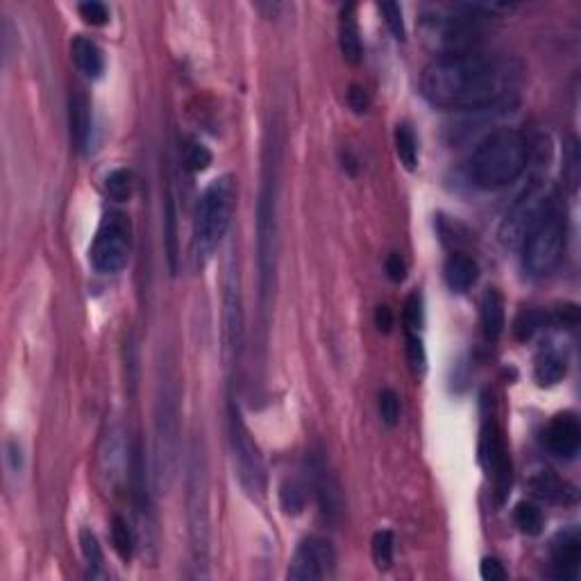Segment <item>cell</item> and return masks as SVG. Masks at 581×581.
Returning a JSON list of instances; mask_svg holds the SVG:
<instances>
[{
  "instance_id": "obj_44",
  "label": "cell",
  "mask_w": 581,
  "mask_h": 581,
  "mask_svg": "<svg viewBox=\"0 0 581 581\" xmlns=\"http://www.w3.org/2000/svg\"><path fill=\"white\" fill-rule=\"evenodd\" d=\"M10 459H12V468L19 473L23 466V454H21V445H19V443H10Z\"/></svg>"
},
{
  "instance_id": "obj_5",
  "label": "cell",
  "mask_w": 581,
  "mask_h": 581,
  "mask_svg": "<svg viewBox=\"0 0 581 581\" xmlns=\"http://www.w3.org/2000/svg\"><path fill=\"white\" fill-rule=\"evenodd\" d=\"M568 221L566 209L559 200L552 202L550 209L543 214L538 225L530 232V237L522 243V266L531 278H543L559 266L566 247Z\"/></svg>"
},
{
  "instance_id": "obj_12",
  "label": "cell",
  "mask_w": 581,
  "mask_h": 581,
  "mask_svg": "<svg viewBox=\"0 0 581 581\" xmlns=\"http://www.w3.org/2000/svg\"><path fill=\"white\" fill-rule=\"evenodd\" d=\"M479 459H482L483 468L489 470V475L493 477L495 499H498V505H502L506 495H509L511 482H514V468H511V457L506 452L505 436H502L493 418L483 422L482 441H479Z\"/></svg>"
},
{
  "instance_id": "obj_29",
  "label": "cell",
  "mask_w": 581,
  "mask_h": 581,
  "mask_svg": "<svg viewBox=\"0 0 581 581\" xmlns=\"http://www.w3.org/2000/svg\"><path fill=\"white\" fill-rule=\"evenodd\" d=\"M547 314L543 309H522L514 320V334L518 341H527L538 332L540 327H546Z\"/></svg>"
},
{
  "instance_id": "obj_38",
  "label": "cell",
  "mask_w": 581,
  "mask_h": 581,
  "mask_svg": "<svg viewBox=\"0 0 581 581\" xmlns=\"http://www.w3.org/2000/svg\"><path fill=\"white\" fill-rule=\"evenodd\" d=\"M166 218H169V262L170 271L176 273L177 271V232H176V202H173V196H169V209H166Z\"/></svg>"
},
{
  "instance_id": "obj_13",
  "label": "cell",
  "mask_w": 581,
  "mask_h": 581,
  "mask_svg": "<svg viewBox=\"0 0 581 581\" xmlns=\"http://www.w3.org/2000/svg\"><path fill=\"white\" fill-rule=\"evenodd\" d=\"M336 568V550L332 540L309 536L295 550L287 577L291 581H318L332 577Z\"/></svg>"
},
{
  "instance_id": "obj_25",
  "label": "cell",
  "mask_w": 581,
  "mask_h": 581,
  "mask_svg": "<svg viewBox=\"0 0 581 581\" xmlns=\"http://www.w3.org/2000/svg\"><path fill=\"white\" fill-rule=\"evenodd\" d=\"M112 546L125 563L132 561L134 550H137V536H134V530L128 525V520L123 515H114L112 518Z\"/></svg>"
},
{
  "instance_id": "obj_2",
  "label": "cell",
  "mask_w": 581,
  "mask_h": 581,
  "mask_svg": "<svg viewBox=\"0 0 581 581\" xmlns=\"http://www.w3.org/2000/svg\"><path fill=\"white\" fill-rule=\"evenodd\" d=\"M530 164V141L518 130H495L475 148L468 176L475 186L486 191L502 189L525 173Z\"/></svg>"
},
{
  "instance_id": "obj_6",
  "label": "cell",
  "mask_w": 581,
  "mask_h": 581,
  "mask_svg": "<svg viewBox=\"0 0 581 581\" xmlns=\"http://www.w3.org/2000/svg\"><path fill=\"white\" fill-rule=\"evenodd\" d=\"M227 428H230V448H232V461H234V470L241 482L243 491L250 498L263 499L268 489V475L266 463H263V454L259 450L257 441L247 429L246 420H243L241 412L234 402H230V413H227Z\"/></svg>"
},
{
  "instance_id": "obj_15",
  "label": "cell",
  "mask_w": 581,
  "mask_h": 581,
  "mask_svg": "<svg viewBox=\"0 0 581 581\" xmlns=\"http://www.w3.org/2000/svg\"><path fill=\"white\" fill-rule=\"evenodd\" d=\"M546 448L556 459L570 461L577 457L581 448V425L575 413L563 412L552 418L546 429Z\"/></svg>"
},
{
  "instance_id": "obj_7",
  "label": "cell",
  "mask_w": 581,
  "mask_h": 581,
  "mask_svg": "<svg viewBox=\"0 0 581 581\" xmlns=\"http://www.w3.org/2000/svg\"><path fill=\"white\" fill-rule=\"evenodd\" d=\"M132 253V223L123 211H107L89 247L91 266L103 275L121 273Z\"/></svg>"
},
{
  "instance_id": "obj_33",
  "label": "cell",
  "mask_w": 581,
  "mask_h": 581,
  "mask_svg": "<svg viewBox=\"0 0 581 581\" xmlns=\"http://www.w3.org/2000/svg\"><path fill=\"white\" fill-rule=\"evenodd\" d=\"M402 416V402L393 389H384L380 393V418L386 428H396Z\"/></svg>"
},
{
  "instance_id": "obj_31",
  "label": "cell",
  "mask_w": 581,
  "mask_h": 581,
  "mask_svg": "<svg viewBox=\"0 0 581 581\" xmlns=\"http://www.w3.org/2000/svg\"><path fill=\"white\" fill-rule=\"evenodd\" d=\"M393 550H396V540H393L391 531H377L373 536V561L380 570H389L393 563Z\"/></svg>"
},
{
  "instance_id": "obj_11",
  "label": "cell",
  "mask_w": 581,
  "mask_h": 581,
  "mask_svg": "<svg viewBox=\"0 0 581 581\" xmlns=\"http://www.w3.org/2000/svg\"><path fill=\"white\" fill-rule=\"evenodd\" d=\"M307 470H309V483L314 489L316 502L323 520L327 525L339 527L341 520L345 515V499L341 483L336 475L329 468L327 459L323 452H311L307 457Z\"/></svg>"
},
{
  "instance_id": "obj_37",
  "label": "cell",
  "mask_w": 581,
  "mask_h": 581,
  "mask_svg": "<svg viewBox=\"0 0 581 581\" xmlns=\"http://www.w3.org/2000/svg\"><path fill=\"white\" fill-rule=\"evenodd\" d=\"M77 12L84 19V23L89 26H105L109 21V10L98 3V0H89V3H80L77 5Z\"/></svg>"
},
{
  "instance_id": "obj_1",
  "label": "cell",
  "mask_w": 581,
  "mask_h": 581,
  "mask_svg": "<svg viewBox=\"0 0 581 581\" xmlns=\"http://www.w3.org/2000/svg\"><path fill=\"white\" fill-rule=\"evenodd\" d=\"M518 82L514 59L468 51L434 57L420 75V91L434 107L482 112L509 98Z\"/></svg>"
},
{
  "instance_id": "obj_18",
  "label": "cell",
  "mask_w": 581,
  "mask_h": 581,
  "mask_svg": "<svg viewBox=\"0 0 581 581\" xmlns=\"http://www.w3.org/2000/svg\"><path fill=\"white\" fill-rule=\"evenodd\" d=\"M339 48L348 64L357 67L364 59V43H361L359 23H357V5H345L341 10Z\"/></svg>"
},
{
  "instance_id": "obj_24",
  "label": "cell",
  "mask_w": 581,
  "mask_h": 581,
  "mask_svg": "<svg viewBox=\"0 0 581 581\" xmlns=\"http://www.w3.org/2000/svg\"><path fill=\"white\" fill-rule=\"evenodd\" d=\"M396 153L400 164L406 170H416L418 166V139L409 123H397L396 128Z\"/></svg>"
},
{
  "instance_id": "obj_27",
  "label": "cell",
  "mask_w": 581,
  "mask_h": 581,
  "mask_svg": "<svg viewBox=\"0 0 581 581\" xmlns=\"http://www.w3.org/2000/svg\"><path fill=\"white\" fill-rule=\"evenodd\" d=\"M105 191L114 202H128L134 193V176L128 169H116L105 177Z\"/></svg>"
},
{
  "instance_id": "obj_8",
  "label": "cell",
  "mask_w": 581,
  "mask_h": 581,
  "mask_svg": "<svg viewBox=\"0 0 581 581\" xmlns=\"http://www.w3.org/2000/svg\"><path fill=\"white\" fill-rule=\"evenodd\" d=\"M177 436H180L177 391L173 386H166L164 396L157 402V420H154V479H157V489H166L176 475Z\"/></svg>"
},
{
  "instance_id": "obj_34",
  "label": "cell",
  "mask_w": 581,
  "mask_h": 581,
  "mask_svg": "<svg viewBox=\"0 0 581 581\" xmlns=\"http://www.w3.org/2000/svg\"><path fill=\"white\" fill-rule=\"evenodd\" d=\"M404 325L409 332H420L425 325V302L418 291L409 294V298L404 300Z\"/></svg>"
},
{
  "instance_id": "obj_20",
  "label": "cell",
  "mask_w": 581,
  "mask_h": 581,
  "mask_svg": "<svg viewBox=\"0 0 581 581\" xmlns=\"http://www.w3.org/2000/svg\"><path fill=\"white\" fill-rule=\"evenodd\" d=\"M482 329L486 341H498L506 327L505 298L498 288H486L482 298Z\"/></svg>"
},
{
  "instance_id": "obj_19",
  "label": "cell",
  "mask_w": 581,
  "mask_h": 581,
  "mask_svg": "<svg viewBox=\"0 0 581 581\" xmlns=\"http://www.w3.org/2000/svg\"><path fill=\"white\" fill-rule=\"evenodd\" d=\"M71 57H73V62H75L77 71L82 73L84 77H91V80H96V77L103 75V71H105L103 48L93 42V39H89V36L80 35L73 39Z\"/></svg>"
},
{
  "instance_id": "obj_39",
  "label": "cell",
  "mask_w": 581,
  "mask_h": 581,
  "mask_svg": "<svg viewBox=\"0 0 581 581\" xmlns=\"http://www.w3.org/2000/svg\"><path fill=\"white\" fill-rule=\"evenodd\" d=\"M348 105H350L352 112L365 114L371 109V93L365 91L361 84H352V87L348 89Z\"/></svg>"
},
{
  "instance_id": "obj_30",
  "label": "cell",
  "mask_w": 581,
  "mask_h": 581,
  "mask_svg": "<svg viewBox=\"0 0 581 581\" xmlns=\"http://www.w3.org/2000/svg\"><path fill=\"white\" fill-rule=\"evenodd\" d=\"M80 547H82V556L89 566V575L100 577V570H103V550H100L98 538H96L91 530L80 531Z\"/></svg>"
},
{
  "instance_id": "obj_3",
  "label": "cell",
  "mask_w": 581,
  "mask_h": 581,
  "mask_svg": "<svg viewBox=\"0 0 581 581\" xmlns=\"http://www.w3.org/2000/svg\"><path fill=\"white\" fill-rule=\"evenodd\" d=\"M237 209V182L232 176H223L211 182L196 205L193 216V239H191V253L196 259V266H205L221 241L225 239L232 225V216Z\"/></svg>"
},
{
  "instance_id": "obj_40",
  "label": "cell",
  "mask_w": 581,
  "mask_h": 581,
  "mask_svg": "<svg viewBox=\"0 0 581 581\" xmlns=\"http://www.w3.org/2000/svg\"><path fill=\"white\" fill-rule=\"evenodd\" d=\"M479 575H482V579H486V581L506 579V570H505V566H502V561L493 559V556H486V559L482 561V566H479Z\"/></svg>"
},
{
  "instance_id": "obj_4",
  "label": "cell",
  "mask_w": 581,
  "mask_h": 581,
  "mask_svg": "<svg viewBox=\"0 0 581 581\" xmlns=\"http://www.w3.org/2000/svg\"><path fill=\"white\" fill-rule=\"evenodd\" d=\"M278 148L273 160L263 169L262 196L257 205V250H259V288L262 302H268L275 278V241H278Z\"/></svg>"
},
{
  "instance_id": "obj_14",
  "label": "cell",
  "mask_w": 581,
  "mask_h": 581,
  "mask_svg": "<svg viewBox=\"0 0 581 581\" xmlns=\"http://www.w3.org/2000/svg\"><path fill=\"white\" fill-rule=\"evenodd\" d=\"M223 350H225L227 364L237 357L241 348L243 332V311H241V288H239V275L232 268L225 284V314H223Z\"/></svg>"
},
{
  "instance_id": "obj_43",
  "label": "cell",
  "mask_w": 581,
  "mask_h": 581,
  "mask_svg": "<svg viewBox=\"0 0 581 581\" xmlns=\"http://www.w3.org/2000/svg\"><path fill=\"white\" fill-rule=\"evenodd\" d=\"M556 318H559V323L572 327V325L579 323V309H577V304H563V307L556 309Z\"/></svg>"
},
{
  "instance_id": "obj_28",
  "label": "cell",
  "mask_w": 581,
  "mask_h": 581,
  "mask_svg": "<svg viewBox=\"0 0 581 581\" xmlns=\"http://www.w3.org/2000/svg\"><path fill=\"white\" fill-rule=\"evenodd\" d=\"M279 505H282L284 514L287 515H300L307 505V491L300 482L295 479H287L279 486Z\"/></svg>"
},
{
  "instance_id": "obj_16",
  "label": "cell",
  "mask_w": 581,
  "mask_h": 581,
  "mask_svg": "<svg viewBox=\"0 0 581 581\" xmlns=\"http://www.w3.org/2000/svg\"><path fill=\"white\" fill-rule=\"evenodd\" d=\"M552 575L563 581L579 579L581 568V536L577 527L563 530L552 540Z\"/></svg>"
},
{
  "instance_id": "obj_9",
  "label": "cell",
  "mask_w": 581,
  "mask_h": 581,
  "mask_svg": "<svg viewBox=\"0 0 581 581\" xmlns=\"http://www.w3.org/2000/svg\"><path fill=\"white\" fill-rule=\"evenodd\" d=\"M554 200L556 196L546 185L534 182L506 211L505 221L499 225V243L506 250H520L525 239L530 237V232L538 225L543 214L550 209Z\"/></svg>"
},
{
  "instance_id": "obj_17",
  "label": "cell",
  "mask_w": 581,
  "mask_h": 581,
  "mask_svg": "<svg viewBox=\"0 0 581 581\" xmlns=\"http://www.w3.org/2000/svg\"><path fill=\"white\" fill-rule=\"evenodd\" d=\"M531 491L540 499H547V502H554V505H575L577 502V486H572L566 479H561L552 470H538L531 477Z\"/></svg>"
},
{
  "instance_id": "obj_36",
  "label": "cell",
  "mask_w": 581,
  "mask_h": 581,
  "mask_svg": "<svg viewBox=\"0 0 581 581\" xmlns=\"http://www.w3.org/2000/svg\"><path fill=\"white\" fill-rule=\"evenodd\" d=\"M380 12L384 14V21L389 26V30L393 32L396 39L404 42L406 39V27H404V19H402V7L397 3H381Z\"/></svg>"
},
{
  "instance_id": "obj_35",
  "label": "cell",
  "mask_w": 581,
  "mask_h": 581,
  "mask_svg": "<svg viewBox=\"0 0 581 581\" xmlns=\"http://www.w3.org/2000/svg\"><path fill=\"white\" fill-rule=\"evenodd\" d=\"M214 154L207 145L198 144V141H191V144L185 145V164L186 169L193 170V173H200V170L209 169Z\"/></svg>"
},
{
  "instance_id": "obj_42",
  "label": "cell",
  "mask_w": 581,
  "mask_h": 581,
  "mask_svg": "<svg viewBox=\"0 0 581 581\" xmlns=\"http://www.w3.org/2000/svg\"><path fill=\"white\" fill-rule=\"evenodd\" d=\"M375 327L380 329L381 334H389L393 329V311L391 307H386V304H380L375 311Z\"/></svg>"
},
{
  "instance_id": "obj_32",
  "label": "cell",
  "mask_w": 581,
  "mask_h": 581,
  "mask_svg": "<svg viewBox=\"0 0 581 581\" xmlns=\"http://www.w3.org/2000/svg\"><path fill=\"white\" fill-rule=\"evenodd\" d=\"M406 361L416 375H422L428 371V352H425V343L418 336V332H409L406 334Z\"/></svg>"
},
{
  "instance_id": "obj_10",
  "label": "cell",
  "mask_w": 581,
  "mask_h": 581,
  "mask_svg": "<svg viewBox=\"0 0 581 581\" xmlns=\"http://www.w3.org/2000/svg\"><path fill=\"white\" fill-rule=\"evenodd\" d=\"M189 534L196 566H205L207 550H209V511H207V473L205 459L200 454L191 457L189 473Z\"/></svg>"
},
{
  "instance_id": "obj_21",
  "label": "cell",
  "mask_w": 581,
  "mask_h": 581,
  "mask_svg": "<svg viewBox=\"0 0 581 581\" xmlns=\"http://www.w3.org/2000/svg\"><path fill=\"white\" fill-rule=\"evenodd\" d=\"M445 282L457 294H466L468 288H473L479 279V266L468 255H450L445 262Z\"/></svg>"
},
{
  "instance_id": "obj_22",
  "label": "cell",
  "mask_w": 581,
  "mask_h": 581,
  "mask_svg": "<svg viewBox=\"0 0 581 581\" xmlns=\"http://www.w3.org/2000/svg\"><path fill=\"white\" fill-rule=\"evenodd\" d=\"M91 132H93V121H91V105L84 96H73L71 98V134L73 141L80 150H89L91 144Z\"/></svg>"
},
{
  "instance_id": "obj_26",
  "label": "cell",
  "mask_w": 581,
  "mask_h": 581,
  "mask_svg": "<svg viewBox=\"0 0 581 581\" xmlns=\"http://www.w3.org/2000/svg\"><path fill=\"white\" fill-rule=\"evenodd\" d=\"M514 520L518 530L527 536H538L546 527V515L534 502H518L514 511Z\"/></svg>"
},
{
  "instance_id": "obj_41",
  "label": "cell",
  "mask_w": 581,
  "mask_h": 581,
  "mask_svg": "<svg viewBox=\"0 0 581 581\" xmlns=\"http://www.w3.org/2000/svg\"><path fill=\"white\" fill-rule=\"evenodd\" d=\"M386 275L396 284H402L406 279V262L400 253H391L386 259Z\"/></svg>"
},
{
  "instance_id": "obj_23",
  "label": "cell",
  "mask_w": 581,
  "mask_h": 581,
  "mask_svg": "<svg viewBox=\"0 0 581 581\" xmlns=\"http://www.w3.org/2000/svg\"><path fill=\"white\" fill-rule=\"evenodd\" d=\"M568 373L566 359L559 355L556 350H543L536 359L534 365V377L540 386H554L559 384Z\"/></svg>"
}]
</instances>
